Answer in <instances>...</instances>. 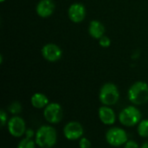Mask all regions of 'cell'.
<instances>
[{
	"label": "cell",
	"mask_w": 148,
	"mask_h": 148,
	"mask_svg": "<svg viewBox=\"0 0 148 148\" xmlns=\"http://www.w3.org/2000/svg\"><path fill=\"white\" fill-rule=\"evenodd\" d=\"M35 141L40 148H52L57 141L56 130L49 125L41 126L36 132Z\"/></svg>",
	"instance_id": "6da1fadb"
},
{
	"label": "cell",
	"mask_w": 148,
	"mask_h": 148,
	"mask_svg": "<svg viewBox=\"0 0 148 148\" xmlns=\"http://www.w3.org/2000/svg\"><path fill=\"white\" fill-rule=\"evenodd\" d=\"M128 100L134 105H143L148 101V85L144 82H134L128 89Z\"/></svg>",
	"instance_id": "7a4b0ae2"
},
{
	"label": "cell",
	"mask_w": 148,
	"mask_h": 148,
	"mask_svg": "<svg viewBox=\"0 0 148 148\" xmlns=\"http://www.w3.org/2000/svg\"><path fill=\"white\" fill-rule=\"evenodd\" d=\"M99 99L104 106H114L120 99V92L117 86L112 82L105 83L100 89Z\"/></svg>",
	"instance_id": "3957f363"
},
{
	"label": "cell",
	"mask_w": 148,
	"mask_h": 148,
	"mask_svg": "<svg viewBox=\"0 0 148 148\" xmlns=\"http://www.w3.org/2000/svg\"><path fill=\"white\" fill-rule=\"evenodd\" d=\"M141 121V112L134 106H128L119 114V121L125 127H130L138 125Z\"/></svg>",
	"instance_id": "277c9868"
},
{
	"label": "cell",
	"mask_w": 148,
	"mask_h": 148,
	"mask_svg": "<svg viewBox=\"0 0 148 148\" xmlns=\"http://www.w3.org/2000/svg\"><path fill=\"white\" fill-rule=\"evenodd\" d=\"M106 140L112 147H121L128 140L127 132L121 127H111L106 133Z\"/></svg>",
	"instance_id": "5b68a950"
},
{
	"label": "cell",
	"mask_w": 148,
	"mask_h": 148,
	"mask_svg": "<svg viewBox=\"0 0 148 148\" xmlns=\"http://www.w3.org/2000/svg\"><path fill=\"white\" fill-rule=\"evenodd\" d=\"M43 116L46 121L50 124H58L62 121L63 117V111L62 106L56 102L49 103L43 108Z\"/></svg>",
	"instance_id": "8992f818"
},
{
	"label": "cell",
	"mask_w": 148,
	"mask_h": 148,
	"mask_svg": "<svg viewBox=\"0 0 148 148\" xmlns=\"http://www.w3.org/2000/svg\"><path fill=\"white\" fill-rule=\"evenodd\" d=\"M7 127L10 134L15 138H21L23 136L27 129L24 120L18 115H14L8 121Z\"/></svg>",
	"instance_id": "52a82bcc"
},
{
	"label": "cell",
	"mask_w": 148,
	"mask_h": 148,
	"mask_svg": "<svg viewBox=\"0 0 148 148\" xmlns=\"http://www.w3.org/2000/svg\"><path fill=\"white\" fill-rule=\"evenodd\" d=\"M84 129L82 125L78 121H69L64 126L63 134L64 137L69 140H76L82 137Z\"/></svg>",
	"instance_id": "ba28073f"
},
{
	"label": "cell",
	"mask_w": 148,
	"mask_h": 148,
	"mask_svg": "<svg viewBox=\"0 0 148 148\" xmlns=\"http://www.w3.org/2000/svg\"><path fill=\"white\" fill-rule=\"evenodd\" d=\"M42 56L45 60L50 62H56L61 59L62 56V49L59 46L54 43H48L42 49Z\"/></svg>",
	"instance_id": "9c48e42d"
},
{
	"label": "cell",
	"mask_w": 148,
	"mask_h": 148,
	"mask_svg": "<svg viewBox=\"0 0 148 148\" xmlns=\"http://www.w3.org/2000/svg\"><path fill=\"white\" fill-rule=\"evenodd\" d=\"M69 19L75 23L82 22L86 16V9L83 4L75 3L70 5L68 10Z\"/></svg>",
	"instance_id": "30bf717a"
},
{
	"label": "cell",
	"mask_w": 148,
	"mask_h": 148,
	"mask_svg": "<svg viewBox=\"0 0 148 148\" xmlns=\"http://www.w3.org/2000/svg\"><path fill=\"white\" fill-rule=\"evenodd\" d=\"M98 116L100 121L107 126H111L116 121V114L108 106H101L98 110Z\"/></svg>",
	"instance_id": "8fae6325"
},
{
	"label": "cell",
	"mask_w": 148,
	"mask_h": 148,
	"mask_svg": "<svg viewBox=\"0 0 148 148\" xmlns=\"http://www.w3.org/2000/svg\"><path fill=\"white\" fill-rule=\"evenodd\" d=\"M56 5L52 0H41L36 5V13L41 17H48L51 16L55 10Z\"/></svg>",
	"instance_id": "7c38bea8"
},
{
	"label": "cell",
	"mask_w": 148,
	"mask_h": 148,
	"mask_svg": "<svg viewBox=\"0 0 148 148\" xmlns=\"http://www.w3.org/2000/svg\"><path fill=\"white\" fill-rule=\"evenodd\" d=\"M88 33L89 35L95 39H100L101 36H104L105 33V27L104 25L97 20H93L89 23L88 26Z\"/></svg>",
	"instance_id": "4fadbf2b"
},
{
	"label": "cell",
	"mask_w": 148,
	"mask_h": 148,
	"mask_svg": "<svg viewBox=\"0 0 148 148\" xmlns=\"http://www.w3.org/2000/svg\"><path fill=\"white\" fill-rule=\"evenodd\" d=\"M30 102L33 108H36V109H42V108H45L49 102V99L48 97L42 93H36L31 96L30 99Z\"/></svg>",
	"instance_id": "5bb4252c"
},
{
	"label": "cell",
	"mask_w": 148,
	"mask_h": 148,
	"mask_svg": "<svg viewBox=\"0 0 148 148\" xmlns=\"http://www.w3.org/2000/svg\"><path fill=\"white\" fill-rule=\"evenodd\" d=\"M137 132L142 138H148V119L142 120L138 124Z\"/></svg>",
	"instance_id": "9a60e30c"
},
{
	"label": "cell",
	"mask_w": 148,
	"mask_h": 148,
	"mask_svg": "<svg viewBox=\"0 0 148 148\" xmlns=\"http://www.w3.org/2000/svg\"><path fill=\"white\" fill-rule=\"evenodd\" d=\"M36 141L25 137L19 141L16 148H36Z\"/></svg>",
	"instance_id": "2e32d148"
},
{
	"label": "cell",
	"mask_w": 148,
	"mask_h": 148,
	"mask_svg": "<svg viewBox=\"0 0 148 148\" xmlns=\"http://www.w3.org/2000/svg\"><path fill=\"white\" fill-rule=\"evenodd\" d=\"M8 111L14 115H18L22 112V105L19 101H13L8 107Z\"/></svg>",
	"instance_id": "e0dca14e"
},
{
	"label": "cell",
	"mask_w": 148,
	"mask_h": 148,
	"mask_svg": "<svg viewBox=\"0 0 148 148\" xmlns=\"http://www.w3.org/2000/svg\"><path fill=\"white\" fill-rule=\"evenodd\" d=\"M99 44L101 47H103V48H108L111 44V40H110V38L108 36H107L104 35L103 36H101L99 39Z\"/></svg>",
	"instance_id": "ac0fdd59"
},
{
	"label": "cell",
	"mask_w": 148,
	"mask_h": 148,
	"mask_svg": "<svg viewBox=\"0 0 148 148\" xmlns=\"http://www.w3.org/2000/svg\"><path fill=\"white\" fill-rule=\"evenodd\" d=\"M79 147L80 148H91V142L88 138L82 137L79 141Z\"/></svg>",
	"instance_id": "d6986e66"
},
{
	"label": "cell",
	"mask_w": 148,
	"mask_h": 148,
	"mask_svg": "<svg viewBox=\"0 0 148 148\" xmlns=\"http://www.w3.org/2000/svg\"><path fill=\"white\" fill-rule=\"evenodd\" d=\"M0 120H1V127H3L7 123H8V116H7V113L4 110H1L0 111Z\"/></svg>",
	"instance_id": "ffe728a7"
},
{
	"label": "cell",
	"mask_w": 148,
	"mask_h": 148,
	"mask_svg": "<svg viewBox=\"0 0 148 148\" xmlns=\"http://www.w3.org/2000/svg\"><path fill=\"white\" fill-rule=\"evenodd\" d=\"M124 148H140L139 147V144L135 140H127V142L124 145Z\"/></svg>",
	"instance_id": "44dd1931"
},
{
	"label": "cell",
	"mask_w": 148,
	"mask_h": 148,
	"mask_svg": "<svg viewBox=\"0 0 148 148\" xmlns=\"http://www.w3.org/2000/svg\"><path fill=\"white\" fill-rule=\"evenodd\" d=\"M24 135H25V137H26V138L32 139V138L36 135V133L34 132V130H33V129H31V128H27Z\"/></svg>",
	"instance_id": "7402d4cb"
},
{
	"label": "cell",
	"mask_w": 148,
	"mask_h": 148,
	"mask_svg": "<svg viewBox=\"0 0 148 148\" xmlns=\"http://www.w3.org/2000/svg\"><path fill=\"white\" fill-rule=\"evenodd\" d=\"M140 148H148V141L145 142V143L141 146V147Z\"/></svg>",
	"instance_id": "603a6c76"
},
{
	"label": "cell",
	"mask_w": 148,
	"mask_h": 148,
	"mask_svg": "<svg viewBox=\"0 0 148 148\" xmlns=\"http://www.w3.org/2000/svg\"><path fill=\"white\" fill-rule=\"evenodd\" d=\"M0 1H1V2H2V3H3V2H4V1H5V0H0Z\"/></svg>",
	"instance_id": "cb8c5ba5"
}]
</instances>
